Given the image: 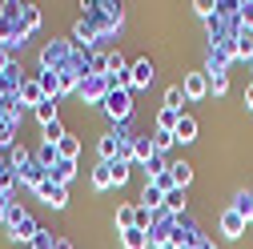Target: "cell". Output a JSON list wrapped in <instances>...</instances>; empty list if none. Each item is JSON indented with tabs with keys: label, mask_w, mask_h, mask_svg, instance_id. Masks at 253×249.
I'll return each instance as SVG.
<instances>
[{
	"label": "cell",
	"mask_w": 253,
	"mask_h": 249,
	"mask_svg": "<svg viewBox=\"0 0 253 249\" xmlns=\"http://www.w3.org/2000/svg\"><path fill=\"white\" fill-rule=\"evenodd\" d=\"M4 229H8V237H12V241H28V245H33V237L41 233V225L33 221V213H28L24 205H12V209H8Z\"/></svg>",
	"instance_id": "cell-1"
},
{
	"label": "cell",
	"mask_w": 253,
	"mask_h": 249,
	"mask_svg": "<svg viewBox=\"0 0 253 249\" xmlns=\"http://www.w3.org/2000/svg\"><path fill=\"white\" fill-rule=\"evenodd\" d=\"M101 109H105L117 124H125V121L133 117V92H129V88H113L109 97H105V105H101Z\"/></svg>",
	"instance_id": "cell-2"
},
{
	"label": "cell",
	"mask_w": 253,
	"mask_h": 249,
	"mask_svg": "<svg viewBox=\"0 0 253 249\" xmlns=\"http://www.w3.org/2000/svg\"><path fill=\"white\" fill-rule=\"evenodd\" d=\"M77 92H81L84 105H105V97H109V81H105V77H84Z\"/></svg>",
	"instance_id": "cell-3"
},
{
	"label": "cell",
	"mask_w": 253,
	"mask_h": 249,
	"mask_svg": "<svg viewBox=\"0 0 253 249\" xmlns=\"http://www.w3.org/2000/svg\"><path fill=\"white\" fill-rule=\"evenodd\" d=\"M37 197H41L44 205H52V209H65V205H69V189H65V185H56L52 177H44V181L37 185Z\"/></svg>",
	"instance_id": "cell-4"
},
{
	"label": "cell",
	"mask_w": 253,
	"mask_h": 249,
	"mask_svg": "<svg viewBox=\"0 0 253 249\" xmlns=\"http://www.w3.org/2000/svg\"><path fill=\"white\" fill-rule=\"evenodd\" d=\"M181 92H185V101H205L209 97V77L205 73H185Z\"/></svg>",
	"instance_id": "cell-5"
},
{
	"label": "cell",
	"mask_w": 253,
	"mask_h": 249,
	"mask_svg": "<svg viewBox=\"0 0 253 249\" xmlns=\"http://www.w3.org/2000/svg\"><path fill=\"white\" fill-rule=\"evenodd\" d=\"M44 177H48V173L37 165V153H33V161H28L24 169H16V185H24V189H33V193H37V185H41Z\"/></svg>",
	"instance_id": "cell-6"
},
{
	"label": "cell",
	"mask_w": 253,
	"mask_h": 249,
	"mask_svg": "<svg viewBox=\"0 0 253 249\" xmlns=\"http://www.w3.org/2000/svg\"><path fill=\"white\" fill-rule=\"evenodd\" d=\"M129 73H133V92H137V88H149L153 77H157V69H153V60H149V56H145V60H133Z\"/></svg>",
	"instance_id": "cell-7"
},
{
	"label": "cell",
	"mask_w": 253,
	"mask_h": 249,
	"mask_svg": "<svg viewBox=\"0 0 253 249\" xmlns=\"http://www.w3.org/2000/svg\"><path fill=\"white\" fill-rule=\"evenodd\" d=\"M245 225H249V221H245V217H241L233 205H229V209H221V233H225V237H241Z\"/></svg>",
	"instance_id": "cell-8"
},
{
	"label": "cell",
	"mask_w": 253,
	"mask_h": 249,
	"mask_svg": "<svg viewBox=\"0 0 253 249\" xmlns=\"http://www.w3.org/2000/svg\"><path fill=\"white\" fill-rule=\"evenodd\" d=\"M16 101H20V105H28V109H37V105L44 101V88H41V81H37V77H33V81H20Z\"/></svg>",
	"instance_id": "cell-9"
},
{
	"label": "cell",
	"mask_w": 253,
	"mask_h": 249,
	"mask_svg": "<svg viewBox=\"0 0 253 249\" xmlns=\"http://www.w3.org/2000/svg\"><path fill=\"white\" fill-rule=\"evenodd\" d=\"M141 209H153V213L165 209V189H161V185L145 181V189H141Z\"/></svg>",
	"instance_id": "cell-10"
},
{
	"label": "cell",
	"mask_w": 253,
	"mask_h": 249,
	"mask_svg": "<svg viewBox=\"0 0 253 249\" xmlns=\"http://www.w3.org/2000/svg\"><path fill=\"white\" fill-rule=\"evenodd\" d=\"M33 117L41 121V129H44V124H52V121H60V97H44V101L33 109Z\"/></svg>",
	"instance_id": "cell-11"
},
{
	"label": "cell",
	"mask_w": 253,
	"mask_h": 249,
	"mask_svg": "<svg viewBox=\"0 0 253 249\" xmlns=\"http://www.w3.org/2000/svg\"><path fill=\"white\" fill-rule=\"evenodd\" d=\"M153 153H157V149H153V137H149V133H141V137L133 141V169H137V165H149Z\"/></svg>",
	"instance_id": "cell-12"
},
{
	"label": "cell",
	"mask_w": 253,
	"mask_h": 249,
	"mask_svg": "<svg viewBox=\"0 0 253 249\" xmlns=\"http://www.w3.org/2000/svg\"><path fill=\"white\" fill-rule=\"evenodd\" d=\"M121 249H153V245H149V233L133 225V229H125V233H121Z\"/></svg>",
	"instance_id": "cell-13"
},
{
	"label": "cell",
	"mask_w": 253,
	"mask_h": 249,
	"mask_svg": "<svg viewBox=\"0 0 253 249\" xmlns=\"http://www.w3.org/2000/svg\"><path fill=\"white\" fill-rule=\"evenodd\" d=\"M181 145H189V141H197V117H189V113H181V121H177V133H173Z\"/></svg>",
	"instance_id": "cell-14"
},
{
	"label": "cell",
	"mask_w": 253,
	"mask_h": 249,
	"mask_svg": "<svg viewBox=\"0 0 253 249\" xmlns=\"http://www.w3.org/2000/svg\"><path fill=\"white\" fill-rule=\"evenodd\" d=\"M97 41H101V37H97V28H92L88 20H77V24H73V44H84V48H88V44H97Z\"/></svg>",
	"instance_id": "cell-15"
},
{
	"label": "cell",
	"mask_w": 253,
	"mask_h": 249,
	"mask_svg": "<svg viewBox=\"0 0 253 249\" xmlns=\"http://www.w3.org/2000/svg\"><path fill=\"white\" fill-rule=\"evenodd\" d=\"M92 189H113V161H97V169H92Z\"/></svg>",
	"instance_id": "cell-16"
},
{
	"label": "cell",
	"mask_w": 253,
	"mask_h": 249,
	"mask_svg": "<svg viewBox=\"0 0 253 249\" xmlns=\"http://www.w3.org/2000/svg\"><path fill=\"white\" fill-rule=\"evenodd\" d=\"M185 205H189L185 189H169V193H165V213H169V217H185Z\"/></svg>",
	"instance_id": "cell-17"
},
{
	"label": "cell",
	"mask_w": 253,
	"mask_h": 249,
	"mask_svg": "<svg viewBox=\"0 0 253 249\" xmlns=\"http://www.w3.org/2000/svg\"><path fill=\"white\" fill-rule=\"evenodd\" d=\"M48 177H52L56 185H65V189H69V181L77 177V161H56V165L48 169Z\"/></svg>",
	"instance_id": "cell-18"
},
{
	"label": "cell",
	"mask_w": 253,
	"mask_h": 249,
	"mask_svg": "<svg viewBox=\"0 0 253 249\" xmlns=\"http://www.w3.org/2000/svg\"><path fill=\"white\" fill-rule=\"evenodd\" d=\"M169 173H173L177 189H189V181H193V165H189V161H169Z\"/></svg>",
	"instance_id": "cell-19"
},
{
	"label": "cell",
	"mask_w": 253,
	"mask_h": 249,
	"mask_svg": "<svg viewBox=\"0 0 253 249\" xmlns=\"http://www.w3.org/2000/svg\"><path fill=\"white\" fill-rule=\"evenodd\" d=\"M117 233H125V229H133L137 225V205H117Z\"/></svg>",
	"instance_id": "cell-20"
},
{
	"label": "cell",
	"mask_w": 253,
	"mask_h": 249,
	"mask_svg": "<svg viewBox=\"0 0 253 249\" xmlns=\"http://www.w3.org/2000/svg\"><path fill=\"white\" fill-rule=\"evenodd\" d=\"M41 8L37 4H20V24H24V33H37V28H41Z\"/></svg>",
	"instance_id": "cell-21"
},
{
	"label": "cell",
	"mask_w": 253,
	"mask_h": 249,
	"mask_svg": "<svg viewBox=\"0 0 253 249\" xmlns=\"http://www.w3.org/2000/svg\"><path fill=\"white\" fill-rule=\"evenodd\" d=\"M177 121H181V113L161 105V113H157V133H177Z\"/></svg>",
	"instance_id": "cell-22"
},
{
	"label": "cell",
	"mask_w": 253,
	"mask_h": 249,
	"mask_svg": "<svg viewBox=\"0 0 253 249\" xmlns=\"http://www.w3.org/2000/svg\"><path fill=\"white\" fill-rule=\"evenodd\" d=\"M161 173H169V161H165V153H153V157H149V165H145V181L161 177Z\"/></svg>",
	"instance_id": "cell-23"
},
{
	"label": "cell",
	"mask_w": 253,
	"mask_h": 249,
	"mask_svg": "<svg viewBox=\"0 0 253 249\" xmlns=\"http://www.w3.org/2000/svg\"><path fill=\"white\" fill-rule=\"evenodd\" d=\"M165 109L185 113V92H181V84H169V88H165Z\"/></svg>",
	"instance_id": "cell-24"
},
{
	"label": "cell",
	"mask_w": 253,
	"mask_h": 249,
	"mask_svg": "<svg viewBox=\"0 0 253 249\" xmlns=\"http://www.w3.org/2000/svg\"><path fill=\"white\" fill-rule=\"evenodd\" d=\"M233 48H237V56H241V60H245V56L253 60V33H245V28H241V33L233 37Z\"/></svg>",
	"instance_id": "cell-25"
},
{
	"label": "cell",
	"mask_w": 253,
	"mask_h": 249,
	"mask_svg": "<svg viewBox=\"0 0 253 249\" xmlns=\"http://www.w3.org/2000/svg\"><path fill=\"white\" fill-rule=\"evenodd\" d=\"M56 153H60V161H77V153H81V141L77 137H65L56 145Z\"/></svg>",
	"instance_id": "cell-26"
},
{
	"label": "cell",
	"mask_w": 253,
	"mask_h": 249,
	"mask_svg": "<svg viewBox=\"0 0 253 249\" xmlns=\"http://www.w3.org/2000/svg\"><path fill=\"white\" fill-rule=\"evenodd\" d=\"M37 81H41V88H44V97H60V77H56V73H41Z\"/></svg>",
	"instance_id": "cell-27"
},
{
	"label": "cell",
	"mask_w": 253,
	"mask_h": 249,
	"mask_svg": "<svg viewBox=\"0 0 253 249\" xmlns=\"http://www.w3.org/2000/svg\"><path fill=\"white\" fill-rule=\"evenodd\" d=\"M69 133H65V124L60 121H52V124H44V145H60Z\"/></svg>",
	"instance_id": "cell-28"
},
{
	"label": "cell",
	"mask_w": 253,
	"mask_h": 249,
	"mask_svg": "<svg viewBox=\"0 0 253 249\" xmlns=\"http://www.w3.org/2000/svg\"><path fill=\"white\" fill-rule=\"evenodd\" d=\"M237 24L245 28V33H253V0H245V4H237Z\"/></svg>",
	"instance_id": "cell-29"
},
{
	"label": "cell",
	"mask_w": 253,
	"mask_h": 249,
	"mask_svg": "<svg viewBox=\"0 0 253 249\" xmlns=\"http://www.w3.org/2000/svg\"><path fill=\"white\" fill-rule=\"evenodd\" d=\"M173 145H177L173 133H157V129H153V149H157V153H169Z\"/></svg>",
	"instance_id": "cell-30"
},
{
	"label": "cell",
	"mask_w": 253,
	"mask_h": 249,
	"mask_svg": "<svg viewBox=\"0 0 253 249\" xmlns=\"http://www.w3.org/2000/svg\"><path fill=\"white\" fill-rule=\"evenodd\" d=\"M209 92H213V97H225V92H229V73L209 77Z\"/></svg>",
	"instance_id": "cell-31"
},
{
	"label": "cell",
	"mask_w": 253,
	"mask_h": 249,
	"mask_svg": "<svg viewBox=\"0 0 253 249\" xmlns=\"http://www.w3.org/2000/svg\"><path fill=\"white\" fill-rule=\"evenodd\" d=\"M52 245H56V233H52V229H44V225H41V233H37V237H33V249H52Z\"/></svg>",
	"instance_id": "cell-32"
},
{
	"label": "cell",
	"mask_w": 253,
	"mask_h": 249,
	"mask_svg": "<svg viewBox=\"0 0 253 249\" xmlns=\"http://www.w3.org/2000/svg\"><path fill=\"white\" fill-rule=\"evenodd\" d=\"M129 173H133V165H125V161H113V185L121 189L125 181H129Z\"/></svg>",
	"instance_id": "cell-33"
},
{
	"label": "cell",
	"mask_w": 253,
	"mask_h": 249,
	"mask_svg": "<svg viewBox=\"0 0 253 249\" xmlns=\"http://www.w3.org/2000/svg\"><path fill=\"white\" fill-rule=\"evenodd\" d=\"M121 69H129V60H125L121 52H109V73H121ZM105 73V77H109Z\"/></svg>",
	"instance_id": "cell-34"
},
{
	"label": "cell",
	"mask_w": 253,
	"mask_h": 249,
	"mask_svg": "<svg viewBox=\"0 0 253 249\" xmlns=\"http://www.w3.org/2000/svg\"><path fill=\"white\" fill-rule=\"evenodd\" d=\"M8 65H12V60H8V48H0V77L8 73Z\"/></svg>",
	"instance_id": "cell-35"
},
{
	"label": "cell",
	"mask_w": 253,
	"mask_h": 249,
	"mask_svg": "<svg viewBox=\"0 0 253 249\" xmlns=\"http://www.w3.org/2000/svg\"><path fill=\"white\" fill-rule=\"evenodd\" d=\"M245 109H249V113H253V81H249V84H245Z\"/></svg>",
	"instance_id": "cell-36"
},
{
	"label": "cell",
	"mask_w": 253,
	"mask_h": 249,
	"mask_svg": "<svg viewBox=\"0 0 253 249\" xmlns=\"http://www.w3.org/2000/svg\"><path fill=\"white\" fill-rule=\"evenodd\" d=\"M197 249H217V245H213V241H201V245H197Z\"/></svg>",
	"instance_id": "cell-37"
},
{
	"label": "cell",
	"mask_w": 253,
	"mask_h": 249,
	"mask_svg": "<svg viewBox=\"0 0 253 249\" xmlns=\"http://www.w3.org/2000/svg\"><path fill=\"white\" fill-rule=\"evenodd\" d=\"M4 169H8V165H4V149H0V173H4Z\"/></svg>",
	"instance_id": "cell-38"
},
{
	"label": "cell",
	"mask_w": 253,
	"mask_h": 249,
	"mask_svg": "<svg viewBox=\"0 0 253 249\" xmlns=\"http://www.w3.org/2000/svg\"><path fill=\"white\" fill-rule=\"evenodd\" d=\"M153 249H173V245H169V241H165V245H153Z\"/></svg>",
	"instance_id": "cell-39"
}]
</instances>
